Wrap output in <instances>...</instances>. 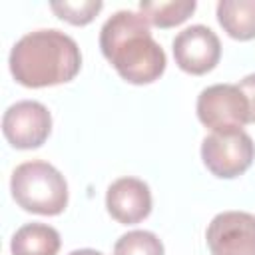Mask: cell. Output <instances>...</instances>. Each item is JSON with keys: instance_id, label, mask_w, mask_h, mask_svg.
Listing matches in <instances>:
<instances>
[{"instance_id": "6da1fadb", "label": "cell", "mask_w": 255, "mask_h": 255, "mask_svg": "<svg viewBox=\"0 0 255 255\" xmlns=\"http://www.w3.org/2000/svg\"><path fill=\"white\" fill-rule=\"evenodd\" d=\"M104 58L129 84L143 86L165 72V52L153 40L149 22L131 10L112 14L100 30Z\"/></svg>"}, {"instance_id": "7a4b0ae2", "label": "cell", "mask_w": 255, "mask_h": 255, "mask_svg": "<svg viewBox=\"0 0 255 255\" xmlns=\"http://www.w3.org/2000/svg\"><path fill=\"white\" fill-rule=\"evenodd\" d=\"M8 64L18 84L46 88L74 80L82 68V54L74 38L48 28L22 36L12 46Z\"/></svg>"}, {"instance_id": "3957f363", "label": "cell", "mask_w": 255, "mask_h": 255, "mask_svg": "<svg viewBox=\"0 0 255 255\" xmlns=\"http://www.w3.org/2000/svg\"><path fill=\"white\" fill-rule=\"evenodd\" d=\"M14 201L30 213L58 215L68 205V183L48 161H24L10 177Z\"/></svg>"}, {"instance_id": "277c9868", "label": "cell", "mask_w": 255, "mask_h": 255, "mask_svg": "<svg viewBox=\"0 0 255 255\" xmlns=\"http://www.w3.org/2000/svg\"><path fill=\"white\" fill-rule=\"evenodd\" d=\"M201 159L215 177L233 179L253 163L255 143L243 129L213 131L201 141Z\"/></svg>"}, {"instance_id": "5b68a950", "label": "cell", "mask_w": 255, "mask_h": 255, "mask_svg": "<svg viewBox=\"0 0 255 255\" xmlns=\"http://www.w3.org/2000/svg\"><path fill=\"white\" fill-rule=\"evenodd\" d=\"M197 118L213 131H235L249 124V104L237 84H213L197 96Z\"/></svg>"}, {"instance_id": "8992f818", "label": "cell", "mask_w": 255, "mask_h": 255, "mask_svg": "<svg viewBox=\"0 0 255 255\" xmlns=\"http://www.w3.org/2000/svg\"><path fill=\"white\" fill-rule=\"evenodd\" d=\"M2 131L16 149H36L44 145L52 131V116L48 108L34 100L12 104L2 116Z\"/></svg>"}, {"instance_id": "52a82bcc", "label": "cell", "mask_w": 255, "mask_h": 255, "mask_svg": "<svg viewBox=\"0 0 255 255\" xmlns=\"http://www.w3.org/2000/svg\"><path fill=\"white\" fill-rule=\"evenodd\" d=\"M211 255H255V215L247 211L217 213L205 231Z\"/></svg>"}, {"instance_id": "ba28073f", "label": "cell", "mask_w": 255, "mask_h": 255, "mask_svg": "<svg viewBox=\"0 0 255 255\" xmlns=\"http://www.w3.org/2000/svg\"><path fill=\"white\" fill-rule=\"evenodd\" d=\"M173 58L183 72L201 76L219 64L221 42L211 28L193 24L173 38Z\"/></svg>"}, {"instance_id": "9c48e42d", "label": "cell", "mask_w": 255, "mask_h": 255, "mask_svg": "<svg viewBox=\"0 0 255 255\" xmlns=\"http://www.w3.org/2000/svg\"><path fill=\"white\" fill-rule=\"evenodd\" d=\"M106 207L118 223H139L151 213L149 185L137 177L116 179L106 191Z\"/></svg>"}, {"instance_id": "30bf717a", "label": "cell", "mask_w": 255, "mask_h": 255, "mask_svg": "<svg viewBox=\"0 0 255 255\" xmlns=\"http://www.w3.org/2000/svg\"><path fill=\"white\" fill-rule=\"evenodd\" d=\"M60 233L46 223L22 225L10 241L12 255H56L60 251Z\"/></svg>"}, {"instance_id": "8fae6325", "label": "cell", "mask_w": 255, "mask_h": 255, "mask_svg": "<svg viewBox=\"0 0 255 255\" xmlns=\"http://www.w3.org/2000/svg\"><path fill=\"white\" fill-rule=\"evenodd\" d=\"M217 20L235 40L255 38V0H221L217 4Z\"/></svg>"}, {"instance_id": "7c38bea8", "label": "cell", "mask_w": 255, "mask_h": 255, "mask_svg": "<svg viewBox=\"0 0 255 255\" xmlns=\"http://www.w3.org/2000/svg\"><path fill=\"white\" fill-rule=\"evenodd\" d=\"M195 0H171V2H161V0H141L139 2V12L141 16L157 26V28H171L181 22H185L193 10H195Z\"/></svg>"}, {"instance_id": "4fadbf2b", "label": "cell", "mask_w": 255, "mask_h": 255, "mask_svg": "<svg viewBox=\"0 0 255 255\" xmlns=\"http://www.w3.org/2000/svg\"><path fill=\"white\" fill-rule=\"evenodd\" d=\"M114 255H165L161 239L145 229H133L124 233L116 245Z\"/></svg>"}, {"instance_id": "5bb4252c", "label": "cell", "mask_w": 255, "mask_h": 255, "mask_svg": "<svg viewBox=\"0 0 255 255\" xmlns=\"http://www.w3.org/2000/svg\"><path fill=\"white\" fill-rule=\"evenodd\" d=\"M50 8L58 14V18L74 24V26H86L90 24L96 14L104 8L100 0H82V2H52Z\"/></svg>"}, {"instance_id": "9a60e30c", "label": "cell", "mask_w": 255, "mask_h": 255, "mask_svg": "<svg viewBox=\"0 0 255 255\" xmlns=\"http://www.w3.org/2000/svg\"><path fill=\"white\" fill-rule=\"evenodd\" d=\"M237 86H239V90L247 98V104H249V122L255 124V74L245 76Z\"/></svg>"}, {"instance_id": "2e32d148", "label": "cell", "mask_w": 255, "mask_h": 255, "mask_svg": "<svg viewBox=\"0 0 255 255\" xmlns=\"http://www.w3.org/2000/svg\"><path fill=\"white\" fill-rule=\"evenodd\" d=\"M70 255H104V253L102 251H96V249H76Z\"/></svg>"}]
</instances>
